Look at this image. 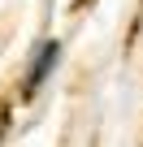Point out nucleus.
<instances>
[{
  "label": "nucleus",
  "mask_w": 143,
  "mask_h": 147,
  "mask_svg": "<svg viewBox=\"0 0 143 147\" xmlns=\"http://www.w3.org/2000/svg\"><path fill=\"white\" fill-rule=\"evenodd\" d=\"M56 61H61V43L52 39V43H43V48H39V56L30 61V74H26V82H22V95H35V91L43 87V78L56 69Z\"/></svg>",
  "instance_id": "1"
}]
</instances>
